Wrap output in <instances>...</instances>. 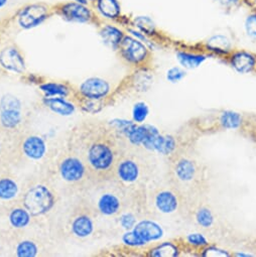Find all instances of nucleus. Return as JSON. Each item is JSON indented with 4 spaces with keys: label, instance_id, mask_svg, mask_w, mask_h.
Returning <instances> with one entry per match:
<instances>
[{
    "label": "nucleus",
    "instance_id": "f257e3e1",
    "mask_svg": "<svg viewBox=\"0 0 256 257\" xmlns=\"http://www.w3.org/2000/svg\"><path fill=\"white\" fill-rule=\"evenodd\" d=\"M127 146L116 128L91 119L76 124L66 144L84 162L95 183L112 179L116 163Z\"/></svg>",
    "mask_w": 256,
    "mask_h": 257
},
{
    "label": "nucleus",
    "instance_id": "f03ea898",
    "mask_svg": "<svg viewBox=\"0 0 256 257\" xmlns=\"http://www.w3.org/2000/svg\"><path fill=\"white\" fill-rule=\"evenodd\" d=\"M63 200L65 199L45 170L42 169L24 179L20 201L36 223L50 235L53 224L64 205Z\"/></svg>",
    "mask_w": 256,
    "mask_h": 257
},
{
    "label": "nucleus",
    "instance_id": "7ed1b4c3",
    "mask_svg": "<svg viewBox=\"0 0 256 257\" xmlns=\"http://www.w3.org/2000/svg\"><path fill=\"white\" fill-rule=\"evenodd\" d=\"M99 217L80 197L67 200L60 210L51 236L59 243H86L96 237Z\"/></svg>",
    "mask_w": 256,
    "mask_h": 257
},
{
    "label": "nucleus",
    "instance_id": "20e7f679",
    "mask_svg": "<svg viewBox=\"0 0 256 257\" xmlns=\"http://www.w3.org/2000/svg\"><path fill=\"white\" fill-rule=\"evenodd\" d=\"M43 170L65 200L82 195L95 183L84 162L66 147L51 156Z\"/></svg>",
    "mask_w": 256,
    "mask_h": 257
},
{
    "label": "nucleus",
    "instance_id": "39448f33",
    "mask_svg": "<svg viewBox=\"0 0 256 257\" xmlns=\"http://www.w3.org/2000/svg\"><path fill=\"white\" fill-rule=\"evenodd\" d=\"M80 197L99 218H116L140 200V195L127 193L113 179L94 183Z\"/></svg>",
    "mask_w": 256,
    "mask_h": 257
},
{
    "label": "nucleus",
    "instance_id": "423d86ee",
    "mask_svg": "<svg viewBox=\"0 0 256 257\" xmlns=\"http://www.w3.org/2000/svg\"><path fill=\"white\" fill-rule=\"evenodd\" d=\"M152 162L140 147L124 150L113 171L112 179L131 195H142L152 176Z\"/></svg>",
    "mask_w": 256,
    "mask_h": 257
},
{
    "label": "nucleus",
    "instance_id": "0eeeda50",
    "mask_svg": "<svg viewBox=\"0 0 256 257\" xmlns=\"http://www.w3.org/2000/svg\"><path fill=\"white\" fill-rule=\"evenodd\" d=\"M58 245L47 231L36 227L9 240V253L12 257H48L56 254Z\"/></svg>",
    "mask_w": 256,
    "mask_h": 257
},
{
    "label": "nucleus",
    "instance_id": "6e6552de",
    "mask_svg": "<svg viewBox=\"0 0 256 257\" xmlns=\"http://www.w3.org/2000/svg\"><path fill=\"white\" fill-rule=\"evenodd\" d=\"M36 227L40 226L21 201L0 205V235L8 242Z\"/></svg>",
    "mask_w": 256,
    "mask_h": 257
},
{
    "label": "nucleus",
    "instance_id": "1a4fd4ad",
    "mask_svg": "<svg viewBox=\"0 0 256 257\" xmlns=\"http://www.w3.org/2000/svg\"><path fill=\"white\" fill-rule=\"evenodd\" d=\"M49 149L46 141L32 131H25L17 136L14 170L28 164L48 160Z\"/></svg>",
    "mask_w": 256,
    "mask_h": 257
},
{
    "label": "nucleus",
    "instance_id": "9d476101",
    "mask_svg": "<svg viewBox=\"0 0 256 257\" xmlns=\"http://www.w3.org/2000/svg\"><path fill=\"white\" fill-rule=\"evenodd\" d=\"M117 51L125 63L135 67H145L151 60L148 46L132 35L124 36Z\"/></svg>",
    "mask_w": 256,
    "mask_h": 257
},
{
    "label": "nucleus",
    "instance_id": "9b49d317",
    "mask_svg": "<svg viewBox=\"0 0 256 257\" xmlns=\"http://www.w3.org/2000/svg\"><path fill=\"white\" fill-rule=\"evenodd\" d=\"M54 15L53 6L44 3L29 4L19 10L17 14V23L20 28L31 30L43 25Z\"/></svg>",
    "mask_w": 256,
    "mask_h": 257
},
{
    "label": "nucleus",
    "instance_id": "f8f14e48",
    "mask_svg": "<svg viewBox=\"0 0 256 257\" xmlns=\"http://www.w3.org/2000/svg\"><path fill=\"white\" fill-rule=\"evenodd\" d=\"M55 15L61 17L64 21L78 24H95L98 22L95 11L88 5L69 2L53 6Z\"/></svg>",
    "mask_w": 256,
    "mask_h": 257
},
{
    "label": "nucleus",
    "instance_id": "ddd939ff",
    "mask_svg": "<svg viewBox=\"0 0 256 257\" xmlns=\"http://www.w3.org/2000/svg\"><path fill=\"white\" fill-rule=\"evenodd\" d=\"M23 182L13 168L0 169V205L20 201Z\"/></svg>",
    "mask_w": 256,
    "mask_h": 257
},
{
    "label": "nucleus",
    "instance_id": "4468645a",
    "mask_svg": "<svg viewBox=\"0 0 256 257\" xmlns=\"http://www.w3.org/2000/svg\"><path fill=\"white\" fill-rule=\"evenodd\" d=\"M173 179L179 187H193L201 180L199 166L189 158H179L173 165Z\"/></svg>",
    "mask_w": 256,
    "mask_h": 257
},
{
    "label": "nucleus",
    "instance_id": "2eb2a0df",
    "mask_svg": "<svg viewBox=\"0 0 256 257\" xmlns=\"http://www.w3.org/2000/svg\"><path fill=\"white\" fill-rule=\"evenodd\" d=\"M0 67L6 71L18 74L26 71L24 55L16 45H7L0 50Z\"/></svg>",
    "mask_w": 256,
    "mask_h": 257
},
{
    "label": "nucleus",
    "instance_id": "dca6fc26",
    "mask_svg": "<svg viewBox=\"0 0 256 257\" xmlns=\"http://www.w3.org/2000/svg\"><path fill=\"white\" fill-rule=\"evenodd\" d=\"M154 207L161 214H174L180 207V198L176 191L162 188L154 192L152 196Z\"/></svg>",
    "mask_w": 256,
    "mask_h": 257
},
{
    "label": "nucleus",
    "instance_id": "f3484780",
    "mask_svg": "<svg viewBox=\"0 0 256 257\" xmlns=\"http://www.w3.org/2000/svg\"><path fill=\"white\" fill-rule=\"evenodd\" d=\"M17 136L0 123V169H14Z\"/></svg>",
    "mask_w": 256,
    "mask_h": 257
},
{
    "label": "nucleus",
    "instance_id": "a211bd4d",
    "mask_svg": "<svg viewBox=\"0 0 256 257\" xmlns=\"http://www.w3.org/2000/svg\"><path fill=\"white\" fill-rule=\"evenodd\" d=\"M132 232L137 236L142 246H146L153 241L160 240L165 234L163 227L156 221L150 219L138 221L136 226L132 229Z\"/></svg>",
    "mask_w": 256,
    "mask_h": 257
},
{
    "label": "nucleus",
    "instance_id": "6ab92c4d",
    "mask_svg": "<svg viewBox=\"0 0 256 257\" xmlns=\"http://www.w3.org/2000/svg\"><path fill=\"white\" fill-rule=\"evenodd\" d=\"M230 66L239 74H248L256 70V55L246 51H232L227 57Z\"/></svg>",
    "mask_w": 256,
    "mask_h": 257
},
{
    "label": "nucleus",
    "instance_id": "aec40b11",
    "mask_svg": "<svg viewBox=\"0 0 256 257\" xmlns=\"http://www.w3.org/2000/svg\"><path fill=\"white\" fill-rule=\"evenodd\" d=\"M80 90L85 97L99 100L108 95L110 92V85L107 81L101 78H89L82 83Z\"/></svg>",
    "mask_w": 256,
    "mask_h": 257
},
{
    "label": "nucleus",
    "instance_id": "412c9836",
    "mask_svg": "<svg viewBox=\"0 0 256 257\" xmlns=\"http://www.w3.org/2000/svg\"><path fill=\"white\" fill-rule=\"evenodd\" d=\"M145 147L163 156H170L177 150V141L172 136H163L158 132L151 137Z\"/></svg>",
    "mask_w": 256,
    "mask_h": 257
},
{
    "label": "nucleus",
    "instance_id": "4be33fe9",
    "mask_svg": "<svg viewBox=\"0 0 256 257\" xmlns=\"http://www.w3.org/2000/svg\"><path fill=\"white\" fill-rule=\"evenodd\" d=\"M95 13L107 21H119L121 19V6L118 0H95L93 4Z\"/></svg>",
    "mask_w": 256,
    "mask_h": 257
},
{
    "label": "nucleus",
    "instance_id": "5701e85b",
    "mask_svg": "<svg viewBox=\"0 0 256 257\" xmlns=\"http://www.w3.org/2000/svg\"><path fill=\"white\" fill-rule=\"evenodd\" d=\"M99 35L102 38L103 43L113 51L118 50V47L125 36L120 28L111 24L102 25L99 29Z\"/></svg>",
    "mask_w": 256,
    "mask_h": 257
},
{
    "label": "nucleus",
    "instance_id": "b1692460",
    "mask_svg": "<svg viewBox=\"0 0 256 257\" xmlns=\"http://www.w3.org/2000/svg\"><path fill=\"white\" fill-rule=\"evenodd\" d=\"M205 48L212 54L225 57H228L232 52L231 41L222 35H216L208 39L205 44Z\"/></svg>",
    "mask_w": 256,
    "mask_h": 257
},
{
    "label": "nucleus",
    "instance_id": "393cba45",
    "mask_svg": "<svg viewBox=\"0 0 256 257\" xmlns=\"http://www.w3.org/2000/svg\"><path fill=\"white\" fill-rule=\"evenodd\" d=\"M208 58L209 56L204 53L188 51H179L177 53V59L185 69H196L204 64Z\"/></svg>",
    "mask_w": 256,
    "mask_h": 257
},
{
    "label": "nucleus",
    "instance_id": "a878e982",
    "mask_svg": "<svg viewBox=\"0 0 256 257\" xmlns=\"http://www.w3.org/2000/svg\"><path fill=\"white\" fill-rule=\"evenodd\" d=\"M219 124L224 130H239L244 124V118L238 112L226 110L220 114Z\"/></svg>",
    "mask_w": 256,
    "mask_h": 257
},
{
    "label": "nucleus",
    "instance_id": "bb28decb",
    "mask_svg": "<svg viewBox=\"0 0 256 257\" xmlns=\"http://www.w3.org/2000/svg\"><path fill=\"white\" fill-rule=\"evenodd\" d=\"M182 249L179 244L172 241L163 242L150 250V255L154 257H177L180 256Z\"/></svg>",
    "mask_w": 256,
    "mask_h": 257
},
{
    "label": "nucleus",
    "instance_id": "cd10ccee",
    "mask_svg": "<svg viewBox=\"0 0 256 257\" xmlns=\"http://www.w3.org/2000/svg\"><path fill=\"white\" fill-rule=\"evenodd\" d=\"M133 25H134L135 29H137L141 33L145 34L149 38L150 37H155L158 34L156 24L154 23V21L150 17H147V16L136 17L133 20Z\"/></svg>",
    "mask_w": 256,
    "mask_h": 257
},
{
    "label": "nucleus",
    "instance_id": "c85d7f7f",
    "mask_svg": "<svg viewBox=\"0 0 256 257\" xmlns=\"http://www.w3.org/2000/svg\"><path fill=\"white\" fill-rule=\"evenodd\" d=\"M195 219L197 223L202 226L203 228H210L214 225L215 222V217L211 209L208 207H200L195 214Z\"/></svg>",
    "mask_w": 256,
    "mask_h": 257
},
{
    "label": "nucleus",
    "instance_id": "c756f323",
    "mask_svg": "<svg viewBox=\"0 0 256 257\" xmlns=\"http://www.w3.org/2000/svg\"><path fill=\"white\" fill-rule=\"evenodd\" d=\"M134 206H137V204L131 206L130 208L126 209L125 211H123L118 216V222H119L120 226L126 231L132 230L136 226V224L138 223V216L134 211H132Z\"/></svg>",
    "mask_w": 256,
    "mask_h": 257
},
{
    "label": "nucleus",
    "instance_id": "7c9ffc66",
    "mask_svg": "<svg viewBox=\"0 0 256 257\" xmlns=\"http://www.w3.org/2000/svg\"><path fill=\"white\" fill-rule=\"evenodd\" d=\"M47 105L56 113L61 115H70L74 111L73 105L69 104L68 102L64 101L63 99L56 98V99H49L47 101Z\"/></svg>",
    "mask_w": 256,
    "mask_h": 257
},
{
    "label": "nucleus",
    "instance_id": "2f4dec72",
    "mask_svg": "<svg viewBox=\"0 0 256 257\" xmlns=\"http://www.w3.org/2000/svg\"><path fill=\"white\" fill-rule=\"evenodd\" d=\"M185 241H186L187 245H189L190 247L195 248V249H200V248L203 249L204 247L209 245L207 238L201 233L188 234L185 238Z\"/></svg>",
    "mask_w": 256,
    "mask_h": 257
},
{
    "label": "nucleus",
    "instance_id": "473e14b6",
    "mask_svg": "<svg viewBox=\"0 0 256 257\" xmlns=\"http://www.w3.org/2000/svg\"><path fill=\"white\" fill-rule=\"evenodd\" d=\"M201 255L204 257H229L231 254L222 248H219L217 246H206L202 249Z\"/></svg>",
    "mask_w": 256,
    "mask_h": 257
},
{
    "label": "nucleus",
    "instance_id": "72a5a7b5",
    "mask_svg": "<svg viewBox=\"0 0 256 257\" xmlns=\"http://www.w3.org/2000/svg\"><path fill=\"white\" fill-rule=\"evenodd\" d=\"M245 31L249 38L256 41V12L250 14L245 20Z\"/></svg>",
    "mask_w": 256,
    "mask_h": 257
},
{
    "label": "nucleus",
    "instance_id": "f704fd0d",
    "mask_svg": "<svg viewBox=\"0 0 256 257\" xmlns=\"http://www.w3.org/2000/svg\"><path fill=\"white\" fill-rule=\"evenodd\" d=\"M46 93L50 94V95H63L66 96L67 95V89L65 86L60 85V84H56V83H48L45 84L41 87Z\"/></svg>",
    "mask_w": 256,
    "mask_h": 257
},
{
    "label": "nucleus",
    "instance_id": "c9c22d12",
    "mask_svg": "<svg viewBox=\"0 0 256 257\" xmlns=\"http://www.w3.org/2000/svg\"><path fill=\"white\" fill-rule=\"evenodd\" d=\"M186 76V72L180 67H173L167 72V79L171 83H177Z\"/></svg>",
    "mask_w": 256,
    "mask_h": 257
},
{
    "label": "nucleus",
    "instance_id": "e433bc0d",
    "mask_svg": "<svg viewBox=\"0 0 256 257\" xmlns=\"http://www.w3.org/2000/svg\"><path fill=\"white\" fill-rule=\"evenodd\" d=\"M149 114L148 106L145 103H138L134 109V118L137 122H143L146 120Z\"/></svg>",
    "mask_w": 256,
    "mask_h": 257
},
{
    "label": "nucleus",
    "instance_id": "4c0bfd02",
    "mask_svg": "<svg viewBox=\"0 0 256 257\" xmlns=\"http://www.w3.org/2000/svg\"><path fill=\"white\" fill-rule=\"evenodd\" d=\"M215 2L224 10H235L244 0H215Z\"/></svg>",
    "mask_w": 256,
    "mask_h": 257
},
{
    "label": "nucleus",
    "instance_id": "58836bf2",
    "mask_svg": "<svg viewBox=\"0 0 256 257\" xmlns=\"http://www.w3.org/2000/svg\"><path fill=\"white\" fill-rule=\"evenodd\" d=\"M10 256L9 253V242L8 240L0 235V257Z\"/></svg>",
    "mask_w": 256,
    "mask_h": 257
},
{
    "label": "nucleus",
    "instance_id": "ea45409f",
    "mask_svg": "<svg viewBox=\"0 0 256 257\" xmlns=\"http://www.w3.org/2000/svg\"><path fill=\"white\" fill-rule=\"evenodd\" d=\"M9 2H10V0H0V10L5 9L8 6Z\"/></svg>",
    "mask_w": 256,
    "mask_h": 257
},
{
    "label": "nucleus",
    "instance_id": "a19ab883",
    "mask_svg": "<svg viewBox=\"0 0 256 257\" xmlns=\"http://www.w3.org/2000/svg\"><path fill=\"white\" fill-rule=\"evenodd\" d=\"M73 2H76V3H79V4H83V5H89L88 0H73Z\"/></svg>",
    "mask_w": 256,
    "mask_h": 257
},
{
    "label": "nucleus",
    "instance_id": "79ce46f5",
    "mask_svg": "<svg viewBox=\"0 0 256 257\" xmlns=\"http://www.w3.org/2000/svg\"><path fill=\"white\" fill-rule=\"evenodd\" d=\"M233 255L234 256H252V254H250V253L249 254H245V253H242V252L241 253H236V254H233Z\"/></svg>",
    "mask_w": 256,
    "mask_h": 257
},
{
    "label": "nucleus",
    "instance_id": "37998d69",
    "mask_svg": "<svg viewBox=\"0 0 256 257\" xmlns=\"http://www.w3.org/2000/svg\"><path fill=\"white\" fill-rule=\"evenodd\" d=\"M94 2H95V0H88L89 5H93V4H94Z\"/></svg>",
    "mask_w": 256,
    "mask_h": 257
}]
</instances>
